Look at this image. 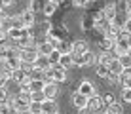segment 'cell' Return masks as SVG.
Returning <instances> with one entry per match:
<instances>
[{
    "mask_svg": "<svg viewBox=\"0 0 131 114\" xmlns=\"http://www.w3.org/2000/svg\"><path fill=\"white\" fill-rule=\"evenodd\" d=\"M42 110H44V114H57L55 99H46V101L42 103Z\"/></svg>",
    "mask_w": 131,
    "mask_h": 114,
    "instance_id": "obj_13",
    "label": "cell"
},
{
    "mask_svg": "<svg viewBox=\"0 0 131 114\" xmlns=\"http://www.w3.org/2000/svg\"><path fill=\"white\" fill-rule=\"evenodd\" d=\"M2 17H4V12H2V10H0V19H2Z\"/></svg>",
    "mask_w": 131,
    "mask_h": 114,
    "instance_id": "obj_50",
    "label": "cell"
},
{
    "mask_svg": "<svg viewBox=\"0 0 131 114\" xmlns=\"http://www.w3.org/2000/svg\"><path fill=\"white\" fill-rule=\"evenodd\" d=\"M57 114H59V112H57Z\"/></svg>",
    "mask_w": 131,
    "mask_h": 114,
    "instance_id": "obj_52",
    "label": "cell"
},
{
    "mask_svg": "<svg viewBox=\"0 0 131 114\" xmlns=\"http://www.w3.org/2000/svg\"><path fill=\"white\" fill-rule=\"evenodd\" d=\"M19 57L23 63H34L38 57V48H27V49H19Z\"/></svg>",
    "mask_w": 131,
    "mask_h": 114,
    "instance_id": "obj_2",
    "label": "cell"
},
{
    "mask_svg": "<svg viewBox=\"0 0 131 114\" xmlns=\"http://www.w3.org/2000/svg\"><path fill=\"white\" fill-rule=\"evenodd\" d=\"M114 51H103L101 55H99V63H103V65H112V61L116 59V55H112Z\"/></svg>",
    "mask_w": 131,
    "mask_h": 114,
    "instance_id": "obj_23",
    "label": "cell"
},
{
    "mask_svg": "<svg viewBox=\"0 0 131 114\" xmlns=\"http://www.w3.org/2000/svg\"><path fill=\"white\" fill-rule=\"evenodd\" d=\"M95 72H97V76H101V78H110V67L108 65H103V63H97V67H95Z\"/></svg>",
    "mask_w": 131,
    "mask_h": 114,
    "instance_id": "obj_18",
    "label": "cell"
},
{
    "mask_svg": "<svg viewBox=\"0 0 131 114\" xmlns=\"http://www.w3.org/2000/svg\"><path fill=\"white\" fill-rule=\"evenodd\" d=\"M118 59H120V63H122L124 68H131V55H129V53H125V55H122Z\"/></svg>",
    "mask_w": 131,
    "mask_h": 114,
    "instance_id": "obj_34",
    "label": "cell"
},
{
    "mask_svg": "<svg viewBox=\"0 0 131 114\" xmlns=\"http://www.w3.org/2000/svg\"><path fill=\"white\" fill-rule=\"evenodd\" d=\"M4 8H6V6H4V0H0V10L4 12Z\"/></svg>",
    "mask_w": 131,
    "mask_h": 114,
    "instance_id": "obj_49",
    "label": "cell"
},
{
    "mask_svg": "<svg viewBox=\"0 0 131 114\" xmlns=\"http://www.w3.org/2000/svg\"><path fill=\"white\" fill-rule=\"evenodd\" d=\"M59 59H61V51H59V49H53L51 55H49V61H51V65H57V63H59Z\"/></svg>",
    "mask_w": 131,
    "mask_h": 114,
    "instance_id": "obj_35",
    "label": "cell"
},
{
    "mask_svg": "<svg viewBox=\"0 0 131 114\" xmlns=\"http://www.w3.org/2000/svg\"><path fill=\"white\" fill-rule=\"evenodd\" d=\"M4 114H19V110L13 107L12 101H8V103H6V112H4Z\"/></svg>",
    "mask_w": 131,
    "mask_h": 114,
    "instance_id": "obj_37",
    "label": "cell"
},
{
    "mask_svg": "<svg viewBox=\"0 0 131 114\" xmlns=\"http://www.w3.org/2000/svg\"><path fill=\"white\" fill-rule=\"evenodd\" d=\"M101 48H103V51H114L116 38H108V36H105V38L101 40Z\"/></svg>",
    "mask_w": 131,
    "mask_h": 114,
    "instance_id": "obj_17",
    "label": "cell"
},
{
    "mask_svg": "<svg viewBox=\"0 0 131 114\" xmlns=\"http://www.w3.org/2000/svg\"><path fill=\"white\" fill-rule=\"evenodd\" d=\"M88 107L89 108H93V110H101V108L103 107H105V101H103V97H101V95H91V97H89V101H88Z\"/></svg>",
    "mask_w": 131,
    "mask_h": 114,
    "instance_id": "obj_10",
    "label": "cell"
},
{
    "mask_svg": "<svg viewBox=\"0 0 131 114\" xmlns=\"http://www.w3.org/2000/svg\"><path fill=\"white\" fill-rule=\"evenodd\" d=\"M34 15H36V13H34V10H30V8L23 12V19H25V27H27V29H30V27L34 25V21H36Z\"/></svg>",
    "mask_w": 131,
    "mask_h": 114,
    "instance_id": "obj_15",
    "label": "cell"
},
{
    "mask_svg": "<svg viewBox=\"0 0 131 114\" xmlns=\"http://www.w3.org/2000/svg\"><path fill=\"white\" fill-rule=\"evenodd\" d=\"M55 10H57V2L55 0H48L46 4H44V15H53L55 13Z\"/></svg>",
    "mask_w": 131,
    "mask_h": 114,
    "instance_id": "obj_24",
    "label": "cell"
},
{
    "mask_svg": "<svg viewBox=\"0 0 131 114\" xmlns=\"http://www.w3.org/2000/svg\"><path fill=\"white\" fill-rule=\"evenodd\" d=\"M6 55H8V46L0 44V61H6Z\"/></svg>",
    "mask_w": 131,
    "mask_h": 114,
    "instance_id": "obj_39",
    "label": "cell"
},
{
    "mask_svg": "<svg viewBox=\"0 0 131 114\" xmlns=\"http://www.w3.org/2000/svg\"><path fill=\"white\" fill-rule=\"evenodd\" d=\"M89 0H72V6H78V8H82V6H85Z\"/></svg>",
    "mask_w": 131,
    "mask_h": 114,
    "instance_id": "obj_44",
    "label": "cell"
},
{
    "mask_svg": "<svg viewBox=\"0 0 131 114\" xmlns=\"http://www.w3.org/2000/svg\"><path fill=\"white\" fill-rule=\"evenodd\" d=\"M51 68H53V80H55L57 84L67 80V68H65V67H61L59 63H57V65H53Z\"/></svg>",
    "mask_w": 131,
    "mask_h": 114,
    "instance_id": "obj_9",
    "label": "cell"
},
{
    "mask_svg": "<svg viewBox=\"0 0 131 114\" xmlns=\"http://www.w3.org/2000/svg\"><path fill=\"white\" fill-rule=\"evenodd\" d=\"M88 101H89V97H88V95H84V93H80V91H76V93L72 95V105H74L76 108L88 107Z\"/></svg>",
    "mask_w": 131,
    "mask_h": 114,
    "instance_id": "obj_6",
    "label": "cell"
},
{
    "mask_svg": "<svg viewBox=\"0 0 131 114\" xmlns=\"http://www.w3.org/2000/svg\"><path fill=\"white\" fill-rule=\"evenodd\" d=\"M105 114H122V107L118 103H112L108 107H105Z\"/></svg>",
    "mask_w": 131,
    "mask_h": 114,
    "instance_id": "obj_29",
    "label": "cell"
},
{
    "mask_svg": "<svg viewBox=\"0 0 131 114\" xmlns=\"http://www.w3.org/2000/svg\"><path fill=\"white\" fill-rule=\"evenodd\" d=\"M89 2H99V0H89Z\"/></svg>",
    "mask_w": 131,
    "mask_h": 114,
    "instance_id": "obj_51",
    "label": "cell"
},
{
    "mask_svg": "<svg viewBox=\"0 0 131 114\" xmlns=\"http://www.w3.org/2000/svg\"><path fill=\"white\" fill-rule=\"evenodd\" d=\"M36 48H38V53H40V55H48V57L51 55V51L55 49L49 42H46V40H44V42L40 44V46H36Z\"/></svg>",
    "mask_w": 131,
    "mask_h": 114,
    "instance_id": "obj_21",
    "label": "cell"
},
{
    "mask_svg": "<svg viewBox=\"0 0 131 114\" xmlns=\"http://www.w3.org/2000/svg\"><path fill=\"white\" fill-rule=\"evenodd\" d=\"M30 78H32V80H44V70H40V68H32V70H30Z\"/></svg>",
    "mask_w": 131,
    "mask_h": 114,
    "instance_id": "obj_33",
    "label": "cell"
},
{
    "mask_svg": "<svg viewBox=\"0 0 131 114\" xmlns=\"http://www.w3.org/2000/svg\"><path fill=\"white\" fill-rule=\"evenodd\" d=\"M6 63H8V67H10L12 70H15V68H21V67H23V61H21V57H8Z\"/></svg>",
    "mask_w": 131,
    "mask_h": 114,
    "instance_id": "obj_25",
    "label": "cell"
},
{
    "mask_svg": "<svg viewBox=\"0 0 131 114\" xmlns=\"http://www.w3.org/2000/svg\"><path fill=\"white\" fill-rule=\"evenodd\" d=\"M55 2H57V6H70L72 0H55Z\"/></svg>",
    "mask_w": 131,
    "mask_h": 114,
    "instance_id": "obj_46",
    "label": "cell"
},
{
    "mask_svg": "<svg viewBox=\"0 0 131 114\" xmlns=\"http://www.w3.org/2000/svg\"><path fill=\"white\" fill-rule=\"evenodd\" d=\"M116 46H118V48L129 49V46H131V34L125 33V30H122V33L118 34V38H116Z\"/></svg>",
    "mask_w": 131,
    "mask_h": 114,
    "instance_id": "obj_8",
    "label": "cell"
},
{
    "mask_svg": "<svg viewBox=\"0 0 131 114\" xmlns=\"http://www.w3.org/2000/svg\"><path fill=\"white\" fill-rule=\"evenodd\" d=\"M6 112V105H0V114H4Z\"/></svg>",
    "mask_w": 131,
    "mask_h": 114,
    "instance_id": "obj_48",
    "label": "cell"
},
{
    "mask_svg": "<svg viewBox=\"0 0 131 114\" xmlns=\"http://www.w3.org/2000/svg\"><path fill=\"white\" fill-rule=\"evenodd\" d=\"M122 99H124L125 103H131V89L129 88H124V91H122Z\"/></svg>",
    "mask_w": 131,
    "mask_h": 114,
    "instance_id": "obj_38",
    "label": "cell"
},
{
    "mask_svg": "<svg viewBox=\"0 0 131 114\" xmlns=\"http://www.w3.org/2000/svg\"><path fill=\"white\" fill-rule=\"evenodd\" d=\"M27 36H30V30L27 29V27H25V29H12V30H10V38H12L15 44L19 42V40L27 38Z\"/></svg>",
    "mask_w": 131,
    "mask_h": 114,
    "instance_id": "obj_4",
    "label": "cell"
},
{
    "mask_svg": "<svg viewBox=\"0 0 131 114\" xmlns=\"http://www.w3.org/2000/svg\"><path fill=\"white\" fill-rule=\"evenodd\" d=\"M118 80H120L122 88H129V89H131V68H125Z\"/></svg>",
    "mask_w": 131,
    "mask_h": 114,
    "instance_id": "obj_19",
    "label": "cell"
},
{
    "mask_svg": "<svg viewBox=\"0 0 131 114\" xmlns=\"http://www.w3.org/2000/svg\"><path fill=\"white\" fill-rule=\"evenodd\" d=\"M80 110V114H97L93 108H89V107H84V108H78Z\"/></svg>",
    "mask_w": 131,
    "mask_h": 114,
    "instance_id": "obj_43",
    "label": "cell"
},
{
    "mask_svg": "<svg viewBox=\"0 0 131 114\" xmlns=\"http://www.w3.org/2000/svg\"><path fill=\"white\" fill-rule=\"evenodd\" d=\"M13 29H25L23 13H19V15H13Z\"/></svg>",
    "mask_w": 131,
    "mask_h": 114,
    "instance_id": "obj_31",
    "label": "cell"
},
{
    "mask_svg": "<svg viewBox=\"0 0 131 114\" xmlns=\"http://www.w3.org/2000/svg\"><path fill=\"white\" fill-rule=\"evenodd\" d=\"M12 103H13V107H15L19 112H27L29 107H30V103H32V99H30L29 91H19V93L12 99Z\"/></svg>",
    "mask_w": 131,
    "mask_h": 114,
    "instance_id": "obj_1",
    "label": "cell"
},
{
    "mask_svg": "<svg viewBox=\"0 0 131 114\" xmlns=\"http://www.w3.org/2000/svg\"><path fill=\"white\" fill-rule=\"evenodd\" d=\"M59 65H61V67H65V68L72 67V65H74V55H72V53H61Z\"/></svg>",
    "mask_w": 131,
    "mask_h": 114,
    "instance_id": "obj_20",
    "label": "cell"
},
{
    "mask_svg": "<svg viewBox=\"0 0 131 114\" xmlns=\"http://www.w3.org/2000/svg\"><path fill=\"white\" fill-rule=\"evenodd\" d=\"M124 10L125 15H131V0H124Z\"/></svg>",
    "mask_w": 131,
    "mask_h": 114,
    "instance_id": "obj_42",
    "label": "cell"
},
{
    "mask_svg": "<svg viewBox=\"0 0 131 114\" xmlns=\"http://www.w3.org/2000/svg\"><path fill=\"white\" fill-rule=\"evenodd\" d=\"M12 4H13V0H4V6H6V8L12 6Z\"/></svg>",
    "mask_w": 131,
    "mask_h": 114,
    "instance_id": "obj_47",
    "label": "cell"
},
{
    "mask_svg": "<svg viewBox=\"0 0 131 114\" xmlns=\"http://www.w3.org/2000/svg\"><path fill=\"white\" fill-rule=\"evenodd\" d=\"M85 51H89V49H88V42H85V40H76V42L72 44V55H74V57H80Z\"/></svg>",
    "mask_w": 131,
    "mask_h": 114,
    "instance_id": "obj_5",
    "label": "cell"
},
{
    "mask_svg": "<svg viewBox=\"0 0 131 114\" xmlns=\"http://www.w3.org/2000/svg\"><path fill=\"white\" fill-rule=\"evenodd\" d=\"M78 91H80V93H84V95H88V97L95 95V88H93V84H91V82H88V80L80 82V86H78Z\"/></svg>",
    "mask_w": 131,
    "mask_h": 114,
    "instance_id": "obj_12",
    "label": "cell"
},
{
    "mask_svg": "<svg viewBox=\"0 0 131 114\" xmlns=\"http://www.w3.org/2000/svg\"><path fill=\"white\" fill-rule=\"evenodd\" d=\"M103 101H105V107H108V105L116 103V99H114V95H112V93H106L105 97H103Z\"/></svg>",
    "mask_w": 131,
    "mask_h": 114,
    "instance_id": "obj_40",
    "label": "cell"
},
{
    "mask_svg": "<svg viewBox=\"0 0 131 114\" xmlns=\"http://www.w3.org/2000/svg\"><path fill=\"white\" fill-rule=\"evenodd\" d=\"M8 38H10V33H8V30H4V29H0V44H6Z\"/></svg>",
    "mask_w": 131,
    "mask_h": 114,
    "instance_id": "obj_41",
    "label": "cell"
},
{
    "mask_svg": "<svg viewBox=\"0 0 131 114\" xmlns=\"http://www.w3.org/2000/svg\"><path fill=\"white\" fill-rule=\"evenodd\" d=\"M8 101H10V97H8V89L0 88V105H6Z\"/></svg>",
    "mask_w": 131,
    "mask_h": 114,
    "instance_id": "obj_36",
    "label": "cell"
},
{
    "mask_svg": "<svg viewBox=\"0 0 131 114\" xmlns=\"http://www.w3.org/2000/svg\"><path fill=\"white\" fill-rule=\"evenodd\" d=\"M42 91L46 93L48 99H55V95L59 93V84H57V82H48V84L44 86Z\"/></svg>",
    "mask_w": 131,
    "mask_h": 114,
    "instance_id": "obj_7",
    "label": "cell"
},
{
    "mask_svg": "<svg viewBox=\"0 0 131 114\" xmlns=\"http://www.w3.org/2000/svg\"><path fill=\"white\" fill-rule=\"evenodd\" d=\"M103 13H105V17L108 21H112L116 15H118V8H116V4H106L105 10H103Z\"/></svg>",
    "mask_w": 131,
    "mask_h": 114,
    "instance_id": "obj_16",
    "label": "cell"
},
{
    "mask_svg": "<svg viewBox=\"0 0 131 114\" xmlns=\"http://www.w3.org/2000/svg\"><path fill=\"white\" fill-rule=\"evenodd\" d=\"M46 42H49V44L53 46V48H57V46H59V42H61V38H59V36H57L55 33L48 30V33H46Z\"/></svg>",
    "mask_w": 131,
    "mask_h": 114,
    "instance_id": "obj_26",
    "label": "cell"
},
{
    "mask_svg": "<svg viewBox=\"0 0 131 114\" xmlns=\"http://www.w3.org/2000/svg\"><path fill=\"white\" fill-rule=\"evenodd\" d=\"M34 67L40 68V70H48V68H51V61H49L48 55H40L38 53V57H36V61H34Z\"/></svg>",
    "mask_w": 131,
    "mask_h": 114,
    "instance_id": "obj_11",
    "label": "cell"
},
{
    "mask_svg": "<svg viewBox=\"0 0 131 114\" xmlns=\"http://www.w3.org/2000/svg\"><path fill=\"white\" fill-rule=\"evenodd\" d=\"M74 63L78 67H89V65L95 63V53H93V51H85L80 57H74Z\"/></svg>",
    "mask_w": 131,
    "mask_h": 114,
    "instance_id": "obj_3",
    "label": "cell"
},
{
    "mask_svg": "<svg viewBox=\"0 0 131 114\" xmlns=\"http://www.w3.org/2000/svg\"><path fill=\"white\" fill-rule=\"evenodd\" d=\"M30 99H32L34 103H44L48 97H46L44 91H30Z\"/></svg>",
    "mask_w": 131,
    "mask_h": 114,
    "instance_id": "obj_28",
    "label": "cell"
},
{
    "mask_svg": "<svg viewBox=\"0 0 131 114\" xmlns=\"http://www.w3.org/2000/svg\"><path fill=\"white\" fill-rule=\"evenodd\" d=\"M44 86H46L44 80H32L30 78V91H42Z\"/></svg>",
    "mask_w": 131,
    "mask_h": 114,
    "instance_id": "obj_30",
    "label": "cell"
},
{
    "mask_svg": "<svg viewBox=\"0 0 131 114\" xmlns=\"http://www.w3.org/2000/svg\"><path fill=\"white\" fill-rule=\"evenodd\" d=\"M55 49H59L61 53H72V44H70V42H67V40H61L59 46H57Z\"/></svg>",
    "mask_w": 131,
    "mask_h": 114,
    "instance_id": "obj_27",
    "label": "cell"
},
{
    "mask_svg": "<svg viewBox=\"0 0 131 114\" xmlns=\"http://www.w3.org/2000/svg\"><path fill=\"white\" fill-rule=\"evenodd\" d=\"M27 78H29V72H27L23 67H21V68H15V70H13V74H12V80H13V82H17V84L25 82Z\"/></svg>",
    "mask_w": 131,
    "mask_h": 114,
    "instance_id": "obj_14",
    "label": "cell"
},
{
    "mask_svg": "<svg viewBox=\"0 0 131 114\" xmlns=\"http://www.w3.org/2000/svg\"><path fill=\"white\" fill-rule=\"evenodd\" d=\"M124 30H125V33H129V34H131V15L127 17V21H125V25H124Z\"/></svg>",
    "mask_w": 131,
    "mask_h": 114,
    "instance_id": "obj_45",
    "label": "cell"
},
{
    "mask_svg": "<svg viewBox=\"0 0 131 114\" xmlns=\"http://www.w3.org/2000/svg\"><path fill=\"white\" fill-rule=\"evenodd\" d=\"M0 29H4V30H10L13 29V15H4L2 19H0Z\"/></svg>",
    "mask_w": 131,
    "mask_h": 114,
    "instance_id": "obj_22",
    "label": "cell"
},
{
    "mask_svg": "<svg viewBox=\"0 0 131 114\" xmlns=\"http://www.w3.org/2000/svg\"><path fill=\"white\" fill-rule=\"evenodd\" d=\"M29 112L30 114H44V110H42V103H30V107H29Z\"/></svg>",
    "mask_w": 131,
    "mask_h": 114,
    "instance_id": "obj_32",
    "label": "cell"
}]
</instances>
